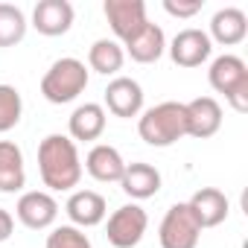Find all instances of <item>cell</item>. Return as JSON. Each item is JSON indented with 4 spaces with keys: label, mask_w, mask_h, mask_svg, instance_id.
Here are the masks:
<instances>
[{
    "label": "cell",
    "mask_w": 248,
    "mask_h": 248,
    "mask_svg": "<svg viewBox=\"0 0 248 248\" xmlns=\"http://www.w3.org/2000/svg\"><path fill=\"white\" fill-rule=\"evenodd\" d=\"M38 172L53 193H70L82 181V158L67 135H47L38 143Z\"/></svg>",
    "instance_id": "6da1fadb"
},
{
    "label": "cell",
    "mask_w": 248,
    "mask_h": 248,
    "mask_svg": "<svg viewBox=\"0 0 248 248\" xmlns=\"http://www.w3.org/2000/svg\"><path fill=\"white\" fill-rule=\"evenodd\" d=\"M138 135L143 143L155 146V149H167L172 143H178L181 138H187V108L184 102L167 99L158 102L152 108H146L138 120Z\"/></svg>",
    "instance_id": "7a4b0ae2"
},
{
    "label": "cell",
    "mask_w": 248,
    "mask_h": 248,
    "mask_svg": "<svg viewBox=\"0 0 248 248\" xmlns=\"http://www.w3.org/2000/svg\"><path fill=\"white\" fill-rule=\"evenodd\" d=\"M207 82L216 93H222L228 99V105L233 111H239V114L248 111V64L239 56H233V53L216 56L210 62Z\"/></svg>",
    "instance_id": "3957f363"
},
{
    "label": "cell",
    "mask_w": 248,
    "mask_h": 248,
    "mask_svg": "<svg viewBox=\"0 0 248 248\" xmlns=\"http://www.w3.org/2000/svg\"><path fill=\"white\" fill-rule=\"evenodd\" d=\"M85 88H88V67H85V62H79L73 56L56 59L50 64V70L41 76V93L53 105H67V102L79 99V93H85Z\"/></svg>",
    "instance_id": "277c9868"
},
{
    "label": "cell",
    "mask_w": 248,
    "mask_h": 248,
    "mask_svg": "<svg viewBox=\"0 0 248 248\" xmlns=\"http://www.w3.org/2000/svg\"><path fill=\"white\" fill-rule=\"evenodd\" d=\"M202 239V228L196 222V216L190 213L187 202L172 204L158 228V242L161 248H196Z\"/></svg>",
    "instance_id": "5b68a950"
},
{
    "label": "cell",
    "mask_w": 248,
    "mask_h": 248,
    "mask_svg": "<svg viewBox=\"0 0 248 248\" xmlns=\"http://www.w3.org/2000/svg\"><path fill=\"white\" fill-rule=\"evenodd\" d=\"M149 228V216L140 204H123L108 216L105 236L114 248H135Z\"/></svg>",
    "instance_id": "8992f818"
},
{
    "label": "cell",
    "mask_w": 248,
    "mask_h": 248,
    "mask_svg": "<svg viewBox=\"0 0 248 248\" xmlns=\"http://www.w3.org/2000/svg\"><path fill=\"white\" fill-rule=\"evenodd\" d=\"M102 12H105L108 27H111V32L117 35L120 44L132 41V38L149 24V18H146V3H143V0H105V3H102Z\"/></svg>",
    "instance_id": "52a82bcc"
},
{
    "label": "cell",
    "mask_w": 248,
    "mask_h": 248,
    "mask_svg": "<svg viewBox=\"0 0 248 248\" xmlns=\"http://www.w3.org/2000/svg\"><path fill=\"white\" fill-rule=\"evenodd\" d=\"M15 216L24 228L30 231H47L56 225L59 219V202L47 193V190H30L18 199L15 204Z\"/></svg>",
    "instance_id": "ba28073f"
},
{
    "label": "cell",
    "mask_w": 248,
    "mask_h": 248,
    "mask_svg": "<svg viewBox=\"0 0 248 248\" xmlns=\"http://www.w3.org/2000/svg\"><path fill=\"white\" fill-rule=\"evenodd\" d=\"M102 96H105V108L114 117L132 120V117H140L143 111V88L132 76H114Z\"/></svg>",
    "instance_id": "9c48e42d"
},
{
    "label": "cell",
    "mask_w": 248,
    "mask_h": 248,
    "mask_svg": "<svg viewBox=\"0 0 248 248\" xmlns=\"http://www.w3.org/2000/svg\"><path fill=\"white\" fill-rule=\"evenodd\" d=\"M213 53V41L207 38L204 30H181L172 44H170V59L178 64V67H202Z\"/></svg>",
    "instance_id": "30bf717a"
},
{
    "label": "cell",
    "mask_w": 248,
    "mask_h": 248,
    "mask_svg": "<svg viewBox=\"0 0 248 248\" xmlns=\"http://www.w3.org/2000/svg\"><path fill=\"white\" fill-rule=\"evenodd\" d=\"M64 213L73 228L85 231V228H96L105 222L108 204H105V196H99L96 190H73L64 204Z\"/></svg>",
    "instance_id": "8fae6325"
},
{
    "label": "cell",
    "mask_w": 248,
    "mask_h": 248,
    "mask_svg": "<svg viewBox=\"0 0 248 248\" xmlns=\"http://www.w3.org/2000/svg\"><path fill=\"white\" fill-rule=\"evenodd\" d=\"M187 108V138L204 140L222 129V105L213 96H196L184 102Z\"/></svg>",
    "instance_id": "7c38bea8"
},
{
    "label": "cell",
    "mask_w": 248,
    "mask_h": 248,
    "mask_svg": "<svg viewBox=\"0 0 248 248\" xmlns=\"http://www.w3.org/2000/svg\"><path fill=\"white\" fill-rule=\"evenodd\" d=\"M73 18H76V12L67 0H38L32 9V27L47 38H59V35L70 32Z\"/></svg>",
    "instance_id": "4fadbf2b"
},
{
    "label": "cell",
    "mask_w": 248,
    "mask_h": 248,
    "mask_svg": "<svg viewBox=\"0 0 248 248\" xmlns=\"http://www.w3.org/2000/svg\"><path fill=\"white\" fill-rule=\"evenodd\" d=\"M187 207H190V213L196 216V222H199L202 231L222 225V222L228 219V213H231L228 196H225L222 190H216V187H202V190H196V193L190 196Z\"/></svg>",
    "instance_id": "5bb4252c"
},
{
    "label": "cell",
    "mask_w": 248,
    "mask_h": 248,
    "mask_svg": "<svg viewBox=\"0 0 248 248\" xmlns=\"http://www.w3.org/2000/svg\"><path fill=\"white\" fill-rule=\"evenodd\" d=\"M82 170H88V175H91L93 181H102V184H114V181H117V184H120L123 172H126V161H123V155H120L117 146H111V143H96V146H91V152H88Z\"/></svg>",
    "instance_id": "9a60e30c"
},
{
    "label": "cell",
    "mask_w": 248,
    "mask_h": 248,
    "mask_svg": "<svg viewBox=\"0 0 248 248\" xmlns=\"http://www.w3.org/2000/svg\"><path fill=\"white\" fill-rule=\"evenodd\" d=\"M105 108L99 105V102H85V105H79L73 114H70V120H67V138L76 143V140H82V143H93V140H99L102 138V132H105Z\"/></svg>",
    "instance_id": "2e32d148"
},
{
    "label": "cell",
    "mask_w": 248,
    "mask_h": 248,
    "mask_svg": "<svg viewBox=\"0 0 248 248\" xmlns=\"http://www.w3.org/2000/svg\"><path fill=\"white\" fill-rule=\"evenodd\" d=\"M245 35H248V18H245L242 9L225 6V9H219V12L210 18V32H207V38L216 41V44H222V47H233V44L245 41Z\"/></svg>",
    "instance_id": "e0dca14e"
},
{
    "label": "cell",
    "mask_w": 248,
    "mask_h": 248,
    "mask_svg": "<svg viewBox=\"0 0 248 248\" xmlns=\"http://www.w3.org/2000/svg\"><path fill=\"white\" fill-rule=\"evenodd\" d=\"M120 187H123V193L132 196L135 202L152 199L161 190V172L152 164H143V161L126 164V172H123V178H120Z\"/></svg>",
    "instance_id": "ac0fdd59"
},
{
    "label": "cell",
    "mask_w": 248,
    "mask_h": 248,
    "mask_svg": "<svg viewBox=\"0 0 248 248\" xmlns=\"http://www.w3.org/2000/svg\"><path fill=\"white\" fill-rule=\"evenodd\" d=\"M164 50H167V35H164V30H161L158 24H152V21H149L132 41L123 44V53L132 56V62H138V64H155V62L164 56Z\"/></svg>",
    "instance_id": "d6986e66"
},
{
    "label": "cell",
    "mask_w": 248,
    "mask_h": 248,
    "mask_svg": "<svg viewBox=\"0 0 248 248\" xmlns=\"http://www.w3.org/2000/svg\"><path fill=\"white\" fill-rule=\"evenodd\" d=\"M27 187L24 152L15 140H0V193H21Z\"/></svg>",
    "instance_id": "ffe728a7"
},
{
    "label": "cell",
    "mask_w": 248,
    "mask_h": 248,
    "mask_svg": "<svg viewBox=\"0 0 248 248\" xmlns=\"http://www.w3.org/2000/svg\"><path fill=\"white\" fill-rule=\"evenodd\" d=\"M126 64V53H123V44L114 38H99L91 44L88 50V67L102 73V76H117Z\"/></svg>",
    "instance_id": "44dd1931"
},
{
    "label": "cell",
    "mask_w": 248,
    "mask_h": 248,
    "mask_svg": "<svg viewBox=\"0 0 248 248\" xmlns=\"http://www.w3.org/2000/svg\"><path fill=\"white\" fill-rule=\"evenodd\" d=\"M27 15L15 3H0V47H15L27 35Z\"/></svg>",
    "instance_id": "7402d4cb"
},
{
    "label": "cell",
    "mask_w": 248,
    "mask_h": 248,
    "mask_svg": "<svg viewBox=\"0 0 248 248\" xmlns=\"http://www.w3.org/2000/svg\"><path fill=\"white\" fill-rule=\"evenodd\" d=\"M24 114V99L15 85H0V135L12 132Z\"/></svg>",
    "instance_id": "603a6c76"
},
{
    "label": "cell",
    "mask_w": 248,
    "mask_h": 248,
    "mask_svg": "<svg viewBox=\"0 0 248 248\" xmlns=\"http://www.w3.org/2000/svg\"><path fill=\"white\" fill-rule=\"evenodd\" d=\"M44 248H93V242L88 239V233L82 228L73 225H59L47 233V245Z\"/></svg>",
    "instance_id": "cb8c5ba5"
},
{
    "label": "cell",
    "mask_w": 248,
    "mask_h": 248,
    "mask_svg": "<svg viewBox=\"0 0 248 248\" xmlns=\"http://www.w3.org/2000/svg\"><path fill=\"white\" fill-rule=\"evenodd\" d=\"M202 0H164V12L172 18H193L202 12Z\"/></svg>",
    "instance_id": "d4e9b609"
},
{
    "label": "cell",
    "mask_w": 248,
    "mask_h": 248,
    "mask_svg": "<svg viewBox=\"0 0 248 248\" xmlns=\"http://www.w3.org/2000/svg\"><path fill=\"white\" fill-rule=\"evenodd\" d=\"M12 233H15V216L6 207H0V242H6Z\"/></svg>",
    "instance_id": "484cf974"
}]
</instances>
